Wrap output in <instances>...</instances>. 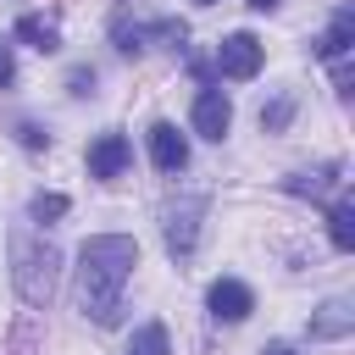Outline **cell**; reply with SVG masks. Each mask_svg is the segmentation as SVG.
Returning a JSON list of instances; mask_svg holds the SVG:
<instances>
[{"label": "cell", "mask_w": 355, "mask_h": 355, "mask_svg": "<svg viewBox=\"0 0 355 355\" xmlns=\"http://www.w3.org/2000/svg\"><path fill=\"white\" fill-rule=\"evenodd\" d=\"M139 266V244L128 233H94L78 244V311L100 327L122 316V288Z\"/></svg>", "instance_id": "6da1fadb"}, {"label": "cell", "mask_w": 355, "mask_h": 355, "mask_svg": "<svg viewBox=\"0 0 355 355\" xmlns=\"http://www.w3.org/2000/svg\"><path fill=\"white\" fill-rule=\"evenodd\" d=\"M55 277H61V255L50 239H33V233H11V283L28 305H50L55 294Z\"/></svg>", "instance_id": "7a4b0ae2"}, {"label": "cell", "mask_w": 355, "mask_h": 355, "mask_svg": "<svg viewBox=\"0 0 355 355\" xmlns=\"http://www.w3.org/2000/svg\"><path fill=\"white\" fill-rule=\"evenodd\" d=\"M200 216H205V194H189V200H178L172 211H166V255L172 261H189L194 255V244H200Z\"/></svg>", "instance_id": "3957f363"}, {"label": "cell", "mask_w": 355, "mask_h": 355, "mask_svg": "<svg viewBox=\"0 0 355 355\" xmlns=\"http://www.w3.org/2000/svg\"><path fill=\"white\" fill-rule=\"evenodd\" d=\"M216 72L233 78V83L255 78V72H261V39H255V33H227V39L216 44Z\"/></svg>", "instance_id": "277c9868"}, {"label": "cell", "mask_w": 355, "mask_h": 355, "mask_svg": "<svg viewBox=\"0 0 355 355\" xmlns=\"http://www.w3.org/2000/svg\"><path fill=\"white\" fill-rule=\"evenodd\" d=\"M128 161H133V144H128L122 133H100V139L89 144V155H83V166H89V178H100V183H111V178H122V172H128Z\"/></svg>", "instance_id": "5b68a950"}, {"label": "cell", "mask_w": 355, "mask_h": 355, "mask_svg": "<svg viewBox=\"0 0 355 355\" xmlns=\"http://www.w3.org/2000/svg\"><path fill=\"white\" fill-rule=\"evenodd\" d=\"M227 128H233V105H227V94H222V89H200V94H194V133L222 144Z\"/></svg>", "instance_id": "8992f818"}, {"label": "cell", "mask_w": 355, "mask_h": 355, "mask_svg": "<svg viewBox=\"0 0 355 355\" xmlns=\"http://www.w3.org/2000/svg\"><path fill=\"white\" fill-rule=\"evenodd\" d=\"M205 305H211L216 322H244V316L255 311V294H250V283H239V277H216L211 294H205Z\"/></svg>", "instance_id": "52a82bcc"}, {"label": "cell", "mask_w": 355, "mask_h": 355, "mask_svg": "<svg viewBox=\"0 0 355 355\" xmlns=\"http://www.w3.org/2000/svg\"><path fill=\"white\" fill-rule=\"evenodd\" d=\"M349 327H355V305L344 300V294H333V300H322L316 311H311V338H349Z\"/></svg>", "instance_id": "ba28073f"}, {"label": "cell", "mask_w": 355, "mask_h": 355, "mask_svg": "<svg viewBox=\"0 0 355 355\" xmlns=\"http://www.w3.org/2000/svg\"><path fill=\"white\" fill-rule=\"evenodd\" d=\"M150 161H155L161 172H183V166H189V139H183L172 122H155V128H150Z\"/></svg>", "instance_id": "9c48e42d"}, {"label": "cell", "mask_w": 355, "mask_h": 355, "mask_svg": "<svg viewBox=\"0 0 355 355\" xmlns=\"http://www.w3.org/2000/svg\"><path fill=\"white\" fill-rule=\"evenodd\" d=\"M338 172H344L338 161H322V166H311V172H294V178H288L283 189H288V194H311V200H327V194H333V189L344 183Z\"/></svg>", "instance_id": "30bf717a"}, {"label": "cell", "mask_w": 355, "mask_h": 355, "mask_svg": "<svg viewBox=\"0 0 355 355\" xmlns=\"http://www.w3.org/2000/svg\"><path fill=\"white\" fill-rule=\"evenodd\" d=\"M349 44H355V11H349V6H338L333 28L316 39V55H322V61H338V55H349Z\"/></svg>", "instance_id": "8fae6325"}, {"label": "cell", "mask_w": 355, "mask_h": 355, "mask_svg": "<svg viewBox=\"0 0 355 355\" xmlns=\"http://www.w3.org/2000/svg\"><path fill=\"white\" fill-rule=\"evenodd\" d=\"M17 39H28V44H33V50H44V55H55V50H61V28H55V17H39V11L17 17Z\"/></svg>", "instance_id": "7c38bea8"}, {"label": "cell", "mask_w": 355, "mask_h": 355, "mask_svg": "<svg viewBox=\"0 0 355 355\" xmlns=\"http://www.w3.org/2000/svg\"><path fill=\"white\" fill-rule=\"evenodd\" d=\"M327 239H333V250H355V200H333V211H327Z\"/></svg>", "instance_id": "4fadbf2b"}, {"label": "cell", "mask_w": 355, "mask_h": 355, "mask_svg": "<svg viewBox=\"0 0 355 355\" xmlns=\"http://www.w3.org/2000/svg\"><path fill=\"white\" fill-rule=\"evenodd\" d=\"M166 349H172V338H166L161 322H144V327L133 333V344H128V355H166Z\"/></svg>", "instance_id": "5bb4252c"}, {"label": "cell", "mask_w": 355, "mask_h": 355, "mask_svg": "<svg viewBox=\"0 0 355 355\" xmlns=\"http://www.w3.org/2000/svg\"><path fill=\"white\" fill-rule=\"evenodd\" d=\"M294 122V94H277L272 105H261V133H283Z\"/></svg>", "instance_id": "9a60e30c"}, {"label": "cell", "mask_w": 355, "mask_h": 355, "mask_svg": "<svg viewBox=\"0 0 355 355\" xmlns=\"http://www.w3.org/2000/svg\"><path fill=\"white\" fill-rule=\"evenodd\" d=\"M28 216H33V222H55V216H67V194H33V200H28Z\"/></svg>", "instance_id": "2e32d148"}, {"label": "cell", "mask_w": 355, "mask_h": 355, "mask_svg": "<svg viewBox=\"0 0 355 355\" xmlns=\"http://www.w3.org/2000/svg\"><path fill=\"white\" fill-rule=\"evenodd\" d=\"M67 94H78V100L94 94V67H72V72H67Z\"/></svg>", "instance_id": "e0dca14e"}, {"label": "cell", "mask_w": 355, "mask_h": 355, "mask_svg": "<svg viewBox=\"0 0 355 355\" xmlns=\"http://www.w3.org/2000/svg\"><path fill=\"white\" fill-rule=\"evenodd\" d=\"M17 144H28V150H44V144H50V133H44L39 122H17Z\"/></svg>", "instance_id": "ac0fdd59"}, {"label": "cell", "mask_w": 355, "mask_h": 355, "mask_svg": "<svg viewBox=\"0 0 355 355\" xmlns=\"http://www.w3.org/2000/svg\"><path fill=\"white\" fill-rule=\"evenodd\" d=\"M11 78H17V61H11V44H6V39H0V89H6V83H11Z\"/></svg>", "instance_id": "d6986e66"}, {"label": "cell", "mask_w": 355, "mask_h": 355, "mask_svg": "<svg viewBox=\"0 0 355 355\" xmlns=\"http://www.w3.org/2000/svg\"><path fill=\"white\" fill-rule=\"evenodd\" d=\"M261 355H294L288 344H261Z\"/></svg>", "instance_id": "ffe728a7"}, {"label": "cell", "mask_w": 355, "mask_h": 355, "mask_svg": "<svg viewBox=\"0 0 355 355\" xmlns=\"http://www.w3.org/2000/svg\"><path fill=\"white\" fill-rule=\"evenodd\" d=\"M250 6H255V11H272V6H277V0H250Z\"/></svg>", "instance_id": "44dd1931"}, {"label": "cell", "mask_w": 355, "mask_h": 355, "mask_svg": "<svg viewBox=\"0 0 355 355\" xmlns=\"http://www.w3.org/2000/svg\"><path fill=\"white\" fill-rule=\"evenodd\" d=\"M194 6H216V0H194Z\"/></svg>", "instance_id": "7402d4cb"}]
</instances>
